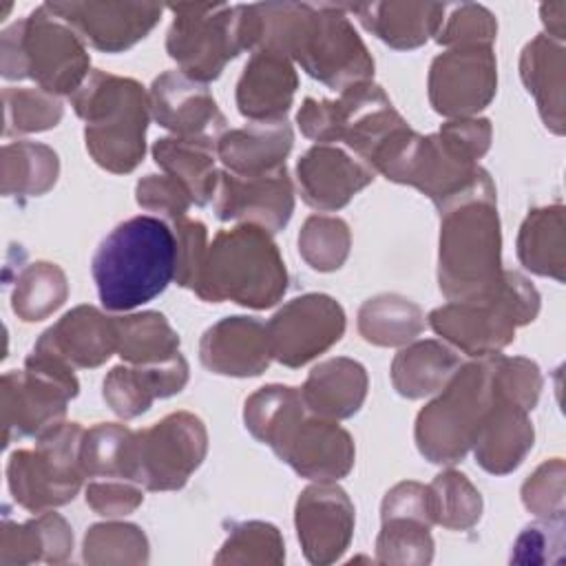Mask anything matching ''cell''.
Returning <instances> with one entry per match:
<instances>
[{
  "instance_id": "1",
  "label": "cell",
  "mask_w": 566,
  "mask_h": 566,
  "mask_svg": "<svg viewBox=\"0 0 566 566\" xmlns=\"http://www.w3.org/2000/svg\"><path fill=\"white\" fill-rule=\"evenodd\" d=\"M254 51L292 55L303 71L332 88L369 82L374 60L338 4H252Z\"/></svg>"
},
{
  "instance_id": "2",
  "label": "cell",
  "mask_w": 566,
  "mask_h": 566,
  "mask_svg": "<svg viewBox=\"0 0 566 566\" xmlns=\"http://www.w3.org/2000/svg\"><path fill=\"white\" fill-rule=\"evenodd\" d=\"M175 230L150 214L119 223L91 261L99 301L113 312H126L159 296L175 279Z\"/></svg>"
},
{
  "instance_id": "3",
  "label": "cell",
  "mask_w": 566,
  "mask_h": 566,
  "mask_svg": "<svg viewBox=\"0 0 566 566\" xmlns=\"http://www.w3.org/2000/svg\"><path fill=\"white\" fill-rule=\"evenodd\" d=\"M287 290V270L270 232L243 223L221 230L208 245L195 294L210 303L234 301L265 310Z\"/></svg>"
},
{
  "instance_id": "4",
  "label": "cell",
  "mask_w": 566,
  "mask_h": 566,
  "mask_svg": "<svg viewBox=\"0 0 566 566\" xmlns=\"http://www.w3.org/2000/svg\"><path fill=\"white\" fill-rule=\"evenodd\" d=\"M71 104L86 122V148L95 164L130 172L142 161L150 99L135 80L93 71L71 95Z\"/></svg>"
},
{
  "instance_id": "5",
  "label": "cell",
  "mask_w": 566,
  "mask_h": 566,
  "mask_svg": "<svg viewBox=\"0 0 566 566\" xmlns=\"http://www.w3.org/2000/svg\"><path fill=\"white\" fill-rule=\"evenodd\" d=\"M537 310V290L522 274L502 270L484 292L433 310L429 325L464 354L482 358L506 347L515 327L531 323Z\"/></svg>"
},
{
  "instance_id": "6",
  "label": "cell",
  "mask_w": 566,
  "mask_h": 566,
  "mask_svg": "<svg viewBox=\"0 0 566 566\" xmlns=\"http://www.w3.org/2000/svg\"><path fill=\"white\" fill-rule=\"evenodd\" d=\"M440 214V290L449 301L475 296L502 272L495 190L471 195Z\"/></svg>"
},
{
  "instance_id": "7",
  "label": "cell",
  "mask_w": 566,
  "mask_h": 566,
  "mask_svg": "<svg viewBox=\"0 0 566 566\" xmlns=\"http://www.w3.org/2000/svg\"><path fill=\"white\" fill-rule=\"evenodd\" d=\"M493 360L495 354L460 365L442 394L418 413L416 442L427 460L453 464L473 447L478 429L495 400Z\"/></svg>"
},
{
  "instance_id": "8",
  "label": "cell",
  "mask_w": 566,
  "mask_h": 566,
  "mask_svg": "<svg viewBox=\"0 0 566 566\" xmlns=\"http://www.w3.org/2000/svg\"><path fill=\"white\" fill-rule=\"evenodd\" d=\"M46 4L2 33V75L31 77L46 93L73 95L86 80L88 55L73 31L49 15Z\"/></svg>"
},
{
  "instance_id": "9",
  "label": "cell",
  "mask_w": 566,
  "mask_h": 566,
  "mask_svg": "<svg viewBox=\"0 0 566 566\" xmlns=\"http://www.w3.org/2000/svg\"><path fill=\"white\" fill-rule=\"evenodd\" d=\"M175 22L166 49L181 73L197 82L217 80L228 60L254 49L252 4H172Z\"/></svg>"
},
{
  "instance_id": "10",
  "label": "cell",
  "mask_w": 566,
  "mask_h": 566,
  "mask_svg": "<svg viewBox=\"0 0 566 566\" xmlns=\"http://www.w3.org/2000/svg\"><path fill=\"white\" fill-rule=\"evenodd\" d=\"M296 119L305 137L321 144L345 142L367 166L376 150L407 126L385 91L371 82L345 88L338 99L305 97Z\"/></svg>"
},
{
  "instance_id": "11",
  "label": "cell",
  "mask_w": 566,
  "mask_h": 566,
  "mask_svg": "<svg viewBox=\"0 0 566 566\" xmlns=\"http://www.w3.org/2000/svg\"><path fill=\"white\" fill-rule=\"evenodd\" d=\"M84 433L77 422H62L38 438L35 449H22L11 455L7 478L20 506L44 513L75 497L86 478L82 467Z\"/></svg>"
},
{
  "instance_id": "12",
  "label": "cell",
  "mask_w": 566,
  "mask_h": 566,
  "mask_svg": "<svg viewBox=\"0 0 566 566\" xmlns=\"http://www.w3.org/2000/svg\"><path fill=\"white\" fill-rule=\"evenodd\" d=\"M77 396V378L64 360L33 349L24 369L2 376L4 447L13 438H42L62 424L66 402Z\"/></svg>"
},
{
  "instance_id": "13",
  "label": "cell",
  "mask_w": 566,
  "mask_h": 566,
  "mask_svg": "<svg viewBox=\"0 0 566 566\" xmlns=\"http://www.w3.org/2000/svg\"><path fill=\"white\" fill-rule=\"evenodd\" d=\"M208 449L203 422L177 411L144 431H133L128 480L148 491L181 489Z\"/></svg>"
},
{
  "instance_id": "14",
  "label": "cell",
  "mask_w": 566,
  "mask_h": 566,
  "mask_svg": "<svg viewBox=\"0 0 566 566\" xmlns=\"http://www.w3.org/2000/svg\"><path fill=\"white\" fill-rule=\"evenodd\" d=\"M345 312L327 294H305L285 303L268 323L272 358L301 367L340 340Z\"/></svg>"
},
{
  "instance_id": "15",
  "label": "cell",
  "mask_w": 566,
  "mask_h": 566,
  "mask_svg": "<svg viewBox=\"0 0 566 566\" xmlns=\"http://www.w3.org/2000/svg\"><path fill=\"white\" fill-rule=\"evenodd\" d=\"M495 57L491 46L467 44L438 55L429 73V99L444 117H469L495 95Z\"/></svg>"
},
{
  "instance_id": "16",
  "label": "cell",
  "mask_w": 566,
  "mask_h": 566,
  "mask_svg": "<svg viewBox=\"0 0 566 566\" xmlns=\"http://www.w3.org/2000/svg\"><path fill=\"white\" fill-rule=\"evenodd\" d=\"M212 206L221 221H243L279 232L292 217L294 188L285 166L265 175L217 172Z\"/></svg>"
},
{
  "instance_id": "17",
  "label": "cell",
  "mask_w": 566,
  "mask_h": 566,
  "mask_svg": "<svg viewBox=\"0 0 566 566\" xmlns=\"http://www.w3.org/2000/svg\"><path fill=\"white\" fill-rule=\"evenodd\" d=\"M148 99L153 117L175 137L217 146L226 117L203 82L181 71H166L153 82Z\"/></svg>"
},
{
  "instance_id": "18",
  "label": "cell",
  "mask_w": 566,
  "mask_h": 566,
  "mask_svg": "<svg viewBox=\"0 0 566 566\" xmlns=\"http://www.w3.org/2000/svg\"><path fill=\"white\" fill-rule=\"evenodd\" d=\"M354 504L329 482L307 486L296 502V533L307 562L332 564L349 546Z\"/></svg>"
},
{
  "instance_id": "19",
  "label": "cell",
  "mask_w": 566,
  "mask_h": 566,
  "mask_svg": "<svg viewBox=\"0 0 566 566\" xmlns=\"http://www.w3.org/2000/svg\"><path fill=\"white\" fill-rule=\"evenodd\" d=\"M274 453L298 475L332 482L349 473L354 464L352 436L327 418L301 416Z\"/></svg>"
},
{
  "instance_id": "20",
  "label": "cell",
  "mask_w": 566,
  "mask_h": 566,
  "mask_svg": "<svg viewBox=\"0 0 566 566\" xmlns=\"http://www.w3.org/2000/svg\"><path fill=\"white\" fill-rule=\"evenodd\" d=\"M51 13L66 20L95 49L117 53L142 40L159 20L157 4H104V2H55Z\"/></svg>"
},
{
  "instance_id": "21",
  "label": "cell",
  "mask_w": 566,
  "mask_h": 566,
  "mask_svg": "<svg viewBox=\"0 0 566 566\" xmlns=\"http://www.w3.org/2000/svg\"><path fill=\"white\" fill-rule=\"evenodd\" d=\"M296 175L305 203L321 212H332L343 208L358 190L371 184L376 172L365 161L352 159L340 148L318 144L298 159Z\"/></svg>"
},
{
  "instance_id": "22",
  "label": "cell",
  "mask_w": 566,
  "mask_h": 566,
  "mask_svg": "<svg viewBox=\"0 0 566 566\" xmlns=\"http://www.w3.org/2000/svg\"><path fill=\"white\" fill-rule=\"evenodd\" d=\"M201 363L223 376H259L272 360L268 325L250 316H228L206 329Z\"/></svg>"
},
{
  "instance_id": "23",
  "label": "cell",
  "mask_w": 566,
  "mask_h": 566,
  "mask_svg": "<svg viewBox=\"0 0 566 566\" xmlns=\"http://www.w3.org/2000/svg\"><path fill=\"white\" fill-rule=\"evenodd\" d=\"M33 349L51 354L71 367H97L117 349L115 318L91 305H80L49 327Z\"/></svg>"
},
{
  "instance_id": "24",
  "label": "cell",
  "mask_w": 566,
  "mask_h": 566,
  "mask_svg": "<svg viewBox=\"0 0 566 566\" xmlns=\"http://www.w3.org/2000/svg\"><path fill=\"white\" fill-rule=\"evenodd\" d=\"M296 84V71L283 53L256 49L237 84L239 113L252 122L285 119Z\"/></svg>"
},
{
  "instance_id": "25",
  "label": "cell",
  "mask_w": 566,
  "mask_h": 566,
  "mask_svg": "<svg viewBox=\"0 0 566 566\" xmlns=\"http://www.w3.org/2000/svg\"><path fill=\"white\" fill-rule=\"evenodd\" d=\"M188 382V363L181 354L161 365L113 367L104 378V400L122 418L150 409L155 398L179 394Z\"/></svg>"
},
{
  "instance_id": "26",
  "label": "cell",
  "mask_w": 566,
  "mask_h": 566,
  "mask_svg": "<svg viewBox=\"0 0 566 566\" xmlns=\"http://www.w3.org/2000/svg\"><path fill=\"white\" fill-rule=\"evenodd\" d=\"M531 447L533 424L528 420V411L495 394L473 442L475 460L489 473L504 475L520 467Z\"/></svg>"
},
{
  "instance_id": "27",
  "label": "cell",
  "mask_w": 566,
  "mask_h": 566,
  "mask_svg": "<svg viewBox=\"0 0 566 566\" xmlns=\"http://www.w3.org/2000/svg\"><path fill=\"white\" fill-rule=\"evenodd\" d=\"M294 135L285 119L252 122L243 128L223 133L217 155L234 175H265L285 166Z\"/></svg>"
},
{
  "instance_id": "28",
  "label": "cell",
  "mask_w": 566,
  "mask_h": 566,
  "mask_svg": "<svg viewBox=\"0 0 566 566\" xmlns=\"http://www.w3.org/2000/svg\"><path fill=\"white\" fill-rule=\"evenodd\" d=\"M365 394L367 374L360 363L349 358H332L316 365L301 389L305 409L327 420L354 416L360 409Z\"/></svg>"
},
{
  "instance_id": "29",
  "label": "cell",
  "mask_w": 566,
  "mask_h": 566,
  "mask_svg": "<svg viewBox=\"0 0 566 566\" xmlns=\"http://www.w3.org/2000/svg\"><path fill=\"white\" fill-rule=\"evenodd\" d=\"M73 548V533L66 520L57 513L44 511L27 524H11L4 520L0 535V564H31L66 562Z\"/></svg>"
},
{
  "instance_id": "30",
  "label": "cell",
  "mask_w": 566,
  "mask_h": 566,
  "mask_svg": "<svg viewBox=\"0 0 566 566\" xmlns=\"http://www.w3.org/2000/svg\"><path fill=\"white\" fill-rule=\"evenodd\" d=\"M360 22L394 49H413L440 31L444 4H349Z\"/></svg>"
},
{
  "instance_id": "31",
  "label": "cell",
  "mask_w": 566,
  "mask_h": 566,
  "mask_svg": "<svg viewBox=\"0 0 566 566\" xmlns=\"http://www.w3.org/2000/svg\"><path fill=\"white\" fill-rule=\"evenodd\" d=\"M522 80L539 104L542 119L564 133V49L546 35L535 38L522 53Z\"/></svg>"
},
{
  "instance_id": "32",
  "label": "cell",
  "mask_w": 566,
  "mask_h": 566,
  "mask_svg": "<svg viewBox=\"0 0 566 566\" xmlns=\"http://www.w3.org/2000/svg\"><path fill=\"white\" fill-rule=\"evenodd\" d=\"M460 365V358L447 345L438 340H420L394 358L391 380L400 396L422 398L442 389Z\"/></svg>"
},
{
  "instance_id": "33",
  "label": "cell",
  "mask_w": 566,
  "mask_h": 566,
  "mask_svg": "<svg viewBox=\"0 0 566 566\" xmlns=\"http://www.w3.org/2000/svg\"><path fill=\"white\" fill-rule=\"evenodd\" d=\"M214 153V144L184 137H164L153 146L155 164L161 166L172 179H177L190 192L197 206H203L212 199L217 184Z\"/></svg>"
},
{
  "instance_id": "34",
  "label": "cell",
  "mask_w": 566,
  "mask_h": 566,
  "mask_svg": "<svg viewBox=\"0 0 566 566\" xmlns=\"http://www.w3.org/2000/svg\"><path fill=\"white\" fill-rule=\"evenodd\" d=\"M517 256L526 270L564 281V208L533 210L520 228Z\"/></svg>"
},
{
  "instance_id": "35",
  "label": "cell",
  "mask_w": 566,
  "mask_h": 566,
  "mask_svg": "<svg viewBox=\"0 0 566 566\" xmlns=\"http://www.w3.org/2000/svg\"><path fill=\"white\" fill-rule=\"evenodd\" d=\"M115 327L117 352L133 365H161L179 354V336L159 312L117 316Z\"/></svg>"
},
{
  "instance_id": "36",
  "label": "cell",
  "mask_w": 566,
  "mask_h": 566,
  "mask_svg": "<svg viewBox=\"0 0 566 566\" xmlns=\"http://www.w3.org/2000/svg\"><path fill=\"white\" fill-rule=\"evenodd\" d=\"M424 327V316L416 303L396 294H382L363 303L358 312V332L365 340L382 347H396L413 340Z\"/></svg>"
},
{
  "instance_id": "37",
  "label": "cell",
  "mask_w": 566,
  "mask_h": 566,
  "mask_svg": "<svg viewBox=\"0 0 566 566\" xmlns=\"http://www.w3.org/2000/svg\"><path fill=\"white\" fill-rule=\"evenodd\" d=\"M301 416H305L301 391L283 385L261 387L245 400L243 411L250 433L272 449L279 447V442L287 436Z\"/></svg>"
},
{
  "instance_id": "38",
  "label": "cell",
  "mask_w": 566,
  "mask_h": 566,
  "mask_svg": "<svg viewBox=\"0 0 566 566\" xmlns=\"http://www.w3.org/2000/svg\"><path fill=\"white\" fill-rule=\"evenodd\" d=\"M57 155L33 142H15L2 148V192L38 197L57 179Z\"/></svg>"
},
{
  "instance_id": "39",
  "label": "cell",
  "mask_w": 566,
  "mask_h": 566,
  "mask_svg": "<svg viewBox=\"0 0 566 566\" xmlns=\"http://www.w3.org/2000/svg\"><path fill=\"white\" fill-rule=\"evenodd\" d=\"M66 292L64 272L55 263L38 261L18 274L11 305L22 321H42L64 303Z\"/></svg>"
},
{
  "instance_id": "40",
  "label": "cell",
  "mask_w": 566,
  "mask_h": 566,
  "mask_svg": "<svg viewBox=\"0 0 566 566\" xmlns=\"http://www.w3.org/2000/svg\"><path fill=\"white\" fill-rule=\"evenodd\" d=\"M433 524L451 531L471 528L482 515V497L467 475L444 471L427 486Z\"/></svg>"
},
{
  "instance_id": "41",
  "label": "cell",
  "mask_w": 566,
  "mask_h": 566,
  "mask_svg": "<svg viewBox=\"0 0 566 566\" xmlns=\"http://www.w3.org/2000/svg\"><path fill=\"white\" fill-rule=\"evenodd\" d=\"M429 522L413 515L382 517V531L376 542L378 564H429L433 539Z\"/></svg>"
},
{
  "instance_id": "42",
  "label": "cell",
  "mask_w": 566,
  "mask_h": 566,
  "mask_svg": "<svg viewBox=\"0 0 566 566\" xmlns=\"http://www.w3.org/2000/svg\"><path fill=\"white\" fill-rule=\"evenodd\" d=\"M133 431L102 422L84 433L82 467L88 478H122L128 480Z\"/></svg>"
},
{
  "instance_id": "43",
  "label": "cell",
  "mask_w": 566,
  "mask_h": 566,
  "mask_svg": "<svg viewBox=\"0 0 566 566\" xmlns=\"http://www.w3.org/2000/svg\"><path fill=\"white\" fill-rule=\"evenodd\" d=\"M86 564H144L148 562V542L135 524H95L84 537Z\"/></svg>"
},
{
  "instance_id": "44",
  "label": "cell",
  "mask_w": 566,
  "mask_h": 566,
  "mask_svg": "<svg viewBox=\"0 0 566 566\" xmlns=\"http://www.w3.org/2000/svg\"><path fill=\"white\" fill-rule=\"evenodd\" d=\"M298 250L314 270H338L349 252V228L343 219L314 214L298 234Z\"/></svg>"
},
{
  "instance_id": "45",
  "label": "cell",
  "mask_w": 566,
  "mask_h": 566,
  "mask_svg": "<svg viewBox=\"0 0 566 566\" xmlns=\"http://www.w3.org/2000/svg\"><path fill=\"white\" fill-rule=\"evenodd\" d=\"M285 546L281 533L265 522H245L230 531L214 557L217 564H281Z\"/></svg>"
},
{
  "instance_id": "46",
  "label": "cell",
  "mask_w": 566,
  "mask_h": 566,
  "mask_svg": "<svg viewBox=\"0 0 566 566\" xmlns=\"http://www.w3.org/2000/svg\"><path fill=\"white\" fill-rule=\"evenodd\" d=\"M4 135L46 130L62 119V104L53 93L42 88L4 91Z\"/></svg>"
},
{
  "instance_id": "47",
  "label": "cell",
  "mask_w": 566,
  "mask_h": 566,
  "mask_svg": "<svg viewBox=\"0 0 566 566\" xmlns=\"http://www.w3.org/2000/svg\"><path fill=\"white\" fill-rule=\"evenodd\" d=\"M511 562L517 564H544L562 562L564 555V515L539 517V522L526 526L515 542Z\"/></svg>"
},
{
  "instance_id": "48",
  "label": "cell",
  "mask_w": 566,
  "mask_h": 566,
  "mask_svg": "<svg viewBox=\"0 0 566 566\" xmlns=\"http://www.w3.org/2000/svg\"><path fill=\"white\" fill-rule=\"evenodd\" d=\"M524 506L537 517L564 515V462H544L522 486Z\"/></svg>"
},
{
  "instance_id": "49",
  "label": "cell",
  "mask_w": 566,
  "mask_h": 566,
  "mask_svg": "<svg viewBox=\"0 0 566 566\" xmlns=\"http://www.w3.org/2000/svg\"><path fill=\"white\" fill-rule=\"evenodd\" d=\"M206 237H208L206 226L201 221L186 219V217L175 221V239H177L175 279L181 287H190L192 292L199 283V274L208 252Z\"/></svg>"
},
{
  "instance_id": "50",
  "label": "cell",
  "mask_w": 566,
  "mask_h": 566,
  "mask_svg": "<svg viewBox=\"0 0 566 566\" xmlns=\"http://www.w3.org/2000/svg\"><path fill=\"white\" fill-rule=\"evenodd\" d=\"M495 31H497L495 20L486 9L478 4H462L438 31V42L455 44V46H467V44L491 46Z\"/></svg>"
},
{
  "instance_id": "51",
  "label": "cell",
  "mask_w": 566,
  "mask_h": 566,
  "mask_svg": "<svg viewBox=\"0 0 566 566\" xmlns=\"http://www.w3.org/2000/svg\"><path fill=\"white\" fill-rule=\"evenodd\" d=\"M137 203L146 210L164 212L170 219L186 217L188 208L195 203L190 192L170 175H146L137 184Z\"/></svg>"
},
{
  "instance_id": "52",
  "label": "cell",
  "mask_w": 566,
  "mask_h": 566,
  "mask_svg": "<svg viewBox=\"0 0 566 566\" xmlns=\"http://www.w3.org/2000/svg\"><path fill=\"white\" fill-rule=\"evenodd\" d=\"M142 489L122 478H102L93 480L86 486V504L104 517H122L133 513L142 504Z\"/></svg>"
}]
</instances>
